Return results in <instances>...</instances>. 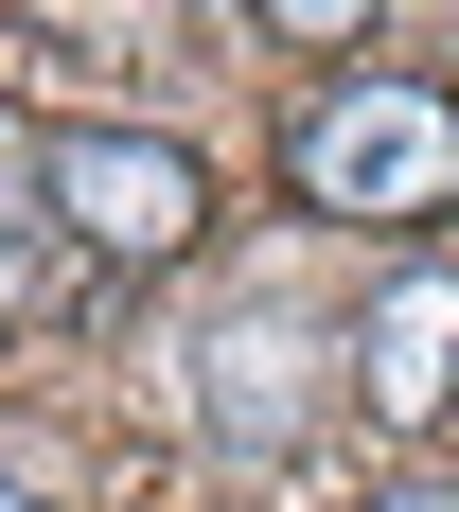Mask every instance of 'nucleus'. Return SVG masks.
Listing matches in <instances>:
<instances>
[{
  "mask_svg": "<svg viewBox=\"0 0 459 512\" xmlns=\"http://www.w3.org/2000/svg\"><path fill=\"white\" fill-rule=\"evenodd\" d=\"M36 195H53V230H71V248H106V265H159V248H195V230H212L195 142H142V124H53Z\"/></svg>",
  "mask_w": 459,
  "mask_h": 512,
  "instance_id": "f03ea898",
  "label": "nucleus"
},
{
  "mask_svg": "<svg viewBox=\"0 0 459 512\" xmlns=\"http://www.w3.org/2000/svg\"><path fill=\"white\" fill-rule=\"evenodd\" d=\"M371 512H459V477H389V495H371Z\"/></svg>",
  "mask_w": 459,
  "mask_h": 512,
  "instance_id": "39448f33",
  "label": "nucleus"
},
{
  "mask_svg": "<svg viewBox=\"0 0 459 512\" xmlns=\"http://www.w3.org/2000/svg\"><path fill=\"white\" fill-rule=\"evenodd\" d=\"M354 389H371L389 424H442V407H459V283H442V265H407V283L354 318Z\"/></svg>",
  "mask_w": 459,
  "mask_h": 512,
  "instance_id": "7ed1b4c3",
  "label": "nucleus"
},
{
  "mask_svg": "<svg viewBox=\"0 0 459 512\" xmlns=\"http://www.w3.org/2000/svg\"><path fill=\"white\" fill-rule=\"evenodd\" d=\"M301 195L336 212V230H424V212H459V106L424 89V71H354V89L301 124Z\"/></svg>",
  "mask_w": 459,
  "mask_h": 512,
  "instance_id": "f257e3e1",
  "label": "nucleus"
},
{
  "mask_svg": "<svg viewBox=\"0 0 459 512\" xmlns=\"http://www.w3.org/2000/svg\"><path fill=\"white\" fill-rule=\"evenodd\" d=\"M195 389H212V424H230V442H283V424L318 407V336H301V318H230Z\"/></svg>",
  "mask_w": 459,
  "mask_h": 512,
  "instance_id": "20e7f679",
  "label": "nucleus"
},
{
  "mask_svg": "<svg viewBox=\"0 0 459 512\" xmlns=\"http://www.w3.org/2000/svg\"><path fill=\"white\" fill-rule=\"evenodd\" d=\"M0 512H53V495H18V477H0Z\"/></svg>",
  "mask_w": 459,
  "mask_h": 512,
  "instance_id": "423d86ee",
  "label": "nucleus"
}]
</instances>
